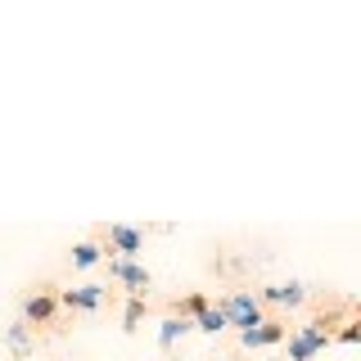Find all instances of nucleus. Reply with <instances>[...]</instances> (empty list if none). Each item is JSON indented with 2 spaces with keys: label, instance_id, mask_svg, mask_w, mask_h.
<instances>
[{
  "label": "nucleus",
  "instance_id": "9d476101",
  "mask_svg": "<svg viewBox=\"0 0 361 361\" xmlns=\"http://www.w3.org/2000/svg\"><path fill=\"white\" fill-rule=\"evenodd\" d=\"M99 257H104V244H95V240H86V244L73 248V267H77V271H90Z\"/></svg>",
  "mask_w": 361,
  "mask_h": 361
},
{
  "label": "nucleus",
  "instance_id": "20e7f679",
  "mask_svg": "<svg viewBox=\"0 0 361 361\" xmlns=\"http://www.w3.org/2000/svg\"><path fill=\"white\" fill-rule=\"evenodd\" d=\"M109 276L118 280V285H127L131 298H145L154 285V276H149V267H140V262H122V257H109Z\"/></svg>",
  "mask_w": 361,
  "mask_h": 361
},
{
  "label": "nucleus",
  "instance_id": "39448f33",
  "mask_svg": "<svg viewBox=\"0 0 361 361\" xmlns=\"http://www.w3.org/2000/svg\"><path fill=\"white\" fill-rule=\"evenodd\" d=\"M325 343H330V334H321V330H316V325L307 321V325H302L298 334L289 338V361H312V357L321 353Z\"/></svg>",
  "mask_w": 361,
  "mask_h": 361
},
{
  "label": "nucleus",
  "instance_id": "0eeeda50",
  "mask_svg": "<svg viewBox=\"0 0 361 361\" xmlns=\"http://www.w3.org/2000/svg\"><path fill=\"white\" fill-rule=\"evenodd\" d=\"M285 334H289V325H285V321H276V316H267L262 325H253V330H244V334H240V343H244V348H271V343H280Z\"/></svg>",
  "mask_w": 361,
  "mask_h": 361
},
{
  "label": "nucleus",
  "instance_id": "423d86ee",
  "mask_svg": "<svg viewBox=\"0 0 361 361\" xmlns=\"http://www.w3.org/2000/svg\"><path fill=\"white\" fill-rule=\"evenodd\" d=\"M104 285H82V289H63V293H54L59 298V307H68V312H95L99 302H104Z\"/></svg>",
  "mask_w": 361,
  "mask_h": 361
},
{
  "label": "nucleus",
  "instance_id": "9b49d317",
  "mask_svg": "<svg viewBox=\"0 0 361 361\" xmlns=\"http://www.w3.org/2000/svg\"><path fill=\"white\" fill-rule=\"evenodd\" d=\"M190 330H195L190 321H180V316H167V321H163V330H158V348H172L176 338H180V334H190Z\"/></svg>",
  "mask_w": 361,
  "mask_h": 361
},
{
  "label": "nucleus",
  "instance_id": "7ed1b4c3",
  "mask_svg": "<svg viewBox=\"0 0 361 361\" xmlns=\"http://www.w3.org/2000/svg\"><path fill=\"white\" fill-rule=\"evenodd\" d=\"M54 316H59V298H54L50 289H37L23 298V316L18 321L27 325V330H37V325H54Z\"/></svg>",
  "mask_w": 361,
  "mask_h": 361
},
{
  "label": "nucleus",
  "instance_id": "f03ea898",
  "mask_svg": "<svg viewBox=\"0 0 361 361\" xmlns=\"http://www.w3.org/2000/svg\"><path fill=\"white\" fill-rule=\"evenodd\" d=\"M104 253L122 257V262H135V253L145 248V231H135V226H104Z\"/></svg>",
  "mask_w": 361,
  "mask_h": 361
},
{
  "label": "nucleus",
  "instance_id": "4468645a",
  "mask_svg": "<svg viewBox=\"0 0 361 361\" xmlns=\"http://www.w3.org/2000/svg\"><path fill=\"white\" fill-rule=\"evenodd\" d=\"M145 321V298H127V312H122V330H135Z\"/></svg>",
  "mask_w": 361,
  "mask_h": 361
},
{
  "label": "nucleus",
  "instance_id": "6e6552de",
  "mask_svg": "<svg viewBox=\"0 0 361 361\" xmlns=\"http://www.w3.org/2000/svg\"><path fill=\"white\" fill-rule=\"evenodd\" d=\"M257 302H285V307H302L307 302V289L298 285V280H289V285H267V289H257Z\"/></svg>",
  "mask_w": 361,
  "mask_h": 361
},
{
  "label": "nucleus",
  "instance_id": "2eb2a0df",
  "mask_svg": "<svg viewBox=\"0 0 361 361\" xmlns=\"http://www.w3.org/2000/svg\"><path fill=\"white\" fill-rule=\"evenodd\" d=\"M343 343H357V321H343V330H338Z\"/></svg>",
  "mask_w": 361,
  "mask_h": 361
},
{
  "label": "nucleus",
  "instance_id": "ddd939ff",
  "mask_svg": "<svg viewBox=\"0 0 361 361\" xmlns=\"http://www.w3.org/2000/svg\"><path fill=\"white\" fill-rule=\"evenodd\" d=\"M190 325H195V330H203V334H221V330H226V316H221L217 307H208V312H199Z\"/></svg>",
  "mask_w": 361,
  "mask_h": 361
},
{
  "label": "nucleus",
  "instance_id": "f257e3e1",
  "mask_svg": "<svg viewBox=\"0 0 361 361\" xmlns=\"http://www.w3.org/2000/svg\"><path fill=\"white\" fill-rule=\"evenodd\" d=\"M226 316V325H235V330H253V325H262L267 321V312H262V302H257V293H248V289H235L231 298L217 307Z\"/></svg>",
  "mask_w": 361,
  "mask_h": 361
},
{
  "label": "nucleus",
  "instance_id": "f8f14e48",
  "mask_svg": "<svg viewBox=\"0 0 361 361\" xmlns=\"http://www.w3.org/2000/svg\"><path fill=\"white\" fill-rule=\"evenodd\" d=\"M5 343H9V353H14V357H27V353H32L27 325H23V321H14V325H9V338H5Z\"/></svg>",
  "mask_w": 361,
  "mask_h": 361
},
{
  "label": "nucleus",
  "instance_id": "1a4fd4ad",
  "mask_svg": "<svg viewBox=\"0 0 361 361\" xmlns=\"http://www.w3.org/2000/svg\"><path fill=\"white\" fill-rule=\"evenodd\" d=\"M208 307H212L208 293H199V289H195V293H185V298H176V302H172V316H180V321H195V316H199V312H208Z\"/></svg>",
  "mask_w": 361,
  "mask_h": 361
}]
</instances>
